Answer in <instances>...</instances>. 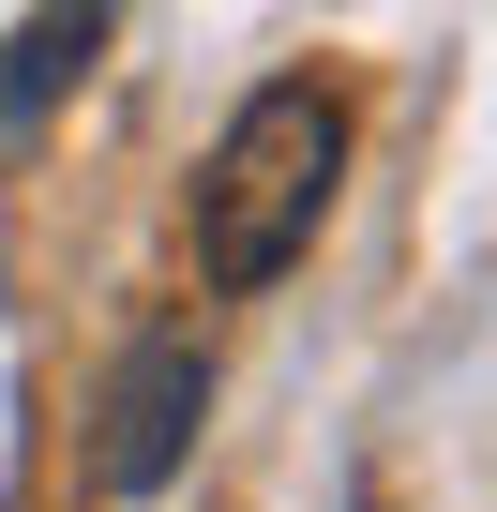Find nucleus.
Wrapping results in <instances>:
<instances>
[{
    "label": "nucleus",
    "instance_id": "1",
    "mask_svg": "<svg viewBox=\"0 0 497 512\" xmlns=\"http://www.w3.org/2000/svg\"><path fill=\"white\" fill-rule=\"evenodd\" d=\"M332 196H347V91L257 76L226 106V136L196 151V287L211 302L287 287L317 256V226H332Z\"/></svg>",
    "mask_w": 497,
    "mask_h": 512
},
{
    "label": "nucleus",
    "instance_id": "3",
    "mask_svg": "<svg viewBox=\"0 0 497 512\" xmlns=\"http://www.w3.org/2000/svg\"><path fill=\"white\" fill-rule=\"evenodd\" d=\"M91 61H106V16H31L16 61H0V106L31 121V106H61V76H91Z\"/></svg>",
    "mask_w": 497,
    "mask_h": 512
},
{
    "label": "nucleus",
    "instance_id": "2",
    "mask_svg": "<svg viewBox=\"0 0 497 512\" xmlns=\"http://www.w3.org/2000/svg\"><path fill=\"white\" fill-rule=\"evenodd\" d=\"M106 437H91V482L106 497H166L181 467H196V422H211V347L196 332H136L121 362H106V407H91Z\"/></svg>",
    "mask_w": 497,
    "mask_h": 512
}]
</instances>
